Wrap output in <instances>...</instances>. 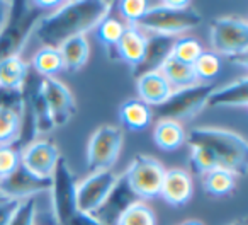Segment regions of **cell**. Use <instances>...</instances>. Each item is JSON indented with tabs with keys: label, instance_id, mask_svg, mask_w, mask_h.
I'll use <instances>...</instances> for the list:
<instances>
[{
	"label": "cell",
	"instance_id": "obj_28",
	"mask_svg": "<svg viewBox=\"0 0 248 225\" xmlns=\"http://www.w3.org/2000/svg\"><path fill=\"white\" fill-rule=\"evenodd\" d=\"M116 225H156V217L145 201L138 200L123 211Z\"/></svg>",
	"mask_w": 248,
	"mask_h": 225
},
{
	"label": "cell",
	"instance_id": "obj_25",
	"mask_svg": "<svg viewBox=\"0 0 248 225\" xmlns=\"http://www.w3.org/2000/svg\"><path fill=\"white\" fill-rule=\"evenodd\" d=\"M32 70L43 79H49L55 77L63 70V58L60 48H53V46H43L41 50L36 52L32 56Z\"/></svg>",
	"mask_w": 248,
	"mask_h": 225
},
{
	"label": "cell",
	"instance_id": "obj_22",
	"mask_svg": "<svg viewBox=\"0 0 248 225\" xmlns=\"http://www.w3.org/2000/svg\"><path fill=\"white\" fill-rule=\"evenodd\" d=\"M153 140L165 152H173L180 149L186 142V132L182 125L172 120H160L153 130Z\"/></svg>",
	"mask_w": 248,
	"mask_h": 225
},
{
	"label": "cell",
	"instance_id": "obj_26",
	"mask_svg": "<svg viewBox=\"0 0 248 225\" xmlns=\"http://www.w3.org/2000/svg\"><path fill=\"white\" fill-rule=\"evenodd\" d=\"M236 174L231 171L217 167L202 176V188L213 196H226L236 188Z\"/></svg>",
	"mask_w": 248,
	"mask_h": 225
},
{
	"label": "cell",
	"instance_id": "obj_36",
	"mask_svg": "<svg viewBox=\"0 0 248 225\" xmlns=\"http://www.w3.org/2000/svg\"><path fill=\"white\" fill-rule=\"evenodd\" d=\"M21 200H16V198H9L4 203H0V225H7L11 222L12 215L16 213Z\"/></svg>",
	"mask_w": 248,
	"mask_h": 225
},
{
	"label": "cell",
	"instance_id": "obj_23",
	"mask_svg": "<svg viewBox=\"0 0 248 225\" xmlns=\"http://www.w3.org/2000/svg\"><path fill=\"white\" fill-rule=\"evenodd\" d=\"M160 72L162 75L167 79V82L170 84V87H177V89H184V87H190L199 84L196 77V72H194L192 65H187V63L179 62L177 58L170 56V58L165 60L162 67H160Z\"/></svg>",
	"mask_w": 248,
	"mask_h": 225
},
{
	"label": "cell",
	"instance_id": "obj_41",
	"mask_svg": "<svg viewBox=\"0 0 248 225\" xmlns=\"http://www.w3.org/2000/svg\"><path fill=\"white\" fill-rule=\"evenodd\" d=\"M5 200H9V198H7V196H4V194H0V203H4Z\"/></svg>",
	"mask_w": 248,
	"mask_h": 225
},
{
	"label": "cell",
	"instance_id": "obj_7",
	"mask_svg": "<svg viewBox=\"0 0 248 225\" xmlns=\"http://www.w3.org/2000/svg\"><path fill=\"white\" fill-rule=\"evenodd\" d=\"M211 46L217 56L234 58L248 55V22L241 17H217L211 21Z\"/></svg>",
	"mask_w": 248,
	"mask_h": 225
},
{
	"label": "cell",
	"instance_id": "obj_30",
	"mask_svg": "<svg viewBox=\"0 0 248 225\" xmlns=\"http://www.w3.org/2000/svg\"><path fill=\"white\" fill-rule=\"evenodd\" d=\"M192 67H194V72H196L197 80H206L207 84L219 73L221 60L214 52H202L199 55V58L194 62Z\"/></svg>",
	"mask_w": 248,
	"mask_h": 225
},
{
	"label": "cell",
	"instance_id": "obj_14",
	"mask_svg": "<svg viewBox=\"0 0 248 225\" xmlns=\"http://www.w3.org/2000/svg\"><path fill=\"white\" fill-rule=\"evenodd\" d=\"M138 200L140 198L133 193V190L129 188L128 181H126V177L123 174V176H117V181L112 190H110V193L107 194L104 203L92 215L102 225H116L117 218L123 215V211Z\"/></svg>",
	"mask_w": 248,
	"mask_h": 225
},
{
	"label": "cell",
	"instance_id": "obj_42",
	"mask_svg": "<svg viewBox=\"0 0 248 225\" xmlns=\"http://www.w3.org/2000/svg\"><path fill=\"white\" fill-rule=\"evenodd\" d=\"M0 194H2V193H0Z\"/></svg>",
	"mask_w": 248,
	"mask_h": 225
},
{
	"label": "cell",
	"instance_id": "obj_12",
	"mask_svg": "<svg viewBox=\"0 0 248 225\" xmlns=\"http://www.w3.org/2000/svg\"><path fill=\"white\" fill-rule=\"evenodd\" d=\"M49 190H51V177H39L29 173L24 166H19L12 174L0 179V193L16 200L34 198L36 194L46 193Z\"/></svg>",
	"mask_w": 248,
	"mask_h": 225
},
{
	"label": "cell",
	"instance_id": "obj_6",
	"mask_svg": "<svg viewBox=\"0 0 248 225\" xmlns=\"http://www.w3.org/2000/svg\"><path fill=\"white\" fill-rule=\"evenodd\" d=\"M51 205L56 225H66L78 211L77 207V183L65 157L60 156L51 174Z\"/></svg>",
	"mask_w": 248,
	"mask_h": 225
},
{
	"label": "cell",
	"instance_id": "obj_1",
	"mask_svg": "<svg viewBox=\"0 0 248 225\" xmlns=\"http://www.w3.org/2000/svg\"><path fill=\"white\" fill-rule=\"evenodd\" d=\"M112 2L107 0H78L63 2L55 12L46 14L36 24L34 33L45 46L60 48L73 36H85L109 16Z\"/></svg>",
	"mask_w": 248,
	"mask_h": 225
},
{
	"label": "cell",
	"instance_id": "obj_13",
	"mask_svg": "<svg viewBox=\"0 0 248 225\" xmlns=\"http://www.w3.org/2000/svg\"><path fill=\"white\" fill-rule=\"evenodd\" d=\"M58 159V147L51 140H36L21 150V166L39 177H51Z\"/></svg>",
	"mask_w": 248,
	"mask_h": 225
},
{
	"label": "cell",
	"instance_id": "obj_9",
	"mask_svg": "<svg viewBox=\"0 0 248 225\" xmlns=\"http://www.w3.org/2000/svg\"><path fill=\"white\" fill-rule=\"evenodd\" d=\"M123 149V132L117 126L104 125L93 132L87 147V167L92 173L109 171Z\"/></svg>",
	"mask_w": 248,
	"mask_h": 225
},
{
	"label": "cell",
	"instance_id": "obj_2",
	"mask_svg": "<svg viewBox=\"0 0 248 225\" xmlns=\"http://www.w3.org/2000/svg\"><path fill=\"white\" fill-rule=\"evenodd\" d=\"M186 140L190 147L209 150L221 169L245 176L248 171V145L241 135L223 128H192Z\"/></svg>",
	"mask_w": 248,
	"mask_h": 225
},
{
	"label": "cell",
	"instance_id": "obj_37",
	"mask_svg": "<svg viewBox=\"0 0 248 225\" xmlns=\"http://www.w3.org/2000/svg\"><path fill=\"white\" fill-rule=\"evenodd\" d=\"M66 225H102L99 220H97L93 215L90 213H83V211H77L75 215H73L72 218L68 220V224Z\"/></svg>",
	"mask_w": 248,
	"mask_h": 225
},
{
	"label": "cell",
	"instance_id": "obj_21",
	"mask_svg": "<svg viewBox=\"0 0 248 225\" xmlns=\"http://www.w3.org/2000/svg\"><path fill=\"white\" fill-rule=\"evenodd\" d=\"M63 58V70L77 72L87 63L90 56V46L85 36H73L60 46Z\"/></svg>",
	"mask_w": 248,
	"mask_h": 225
},
{
	"label": "cell",
	"instance_id": "obj_31",
	"mask_svg": "<svg viewBox=\"0 0 248 225\" xmlns=\"http://www.w3.org/2000/svg\"><path fill=\"white\" fill-rule=\"evenodd\" d=\"M97 39L102 43L106 48H116L117 41H119L121 35L124 31V24L116 17H109L107 16L102 22L95 28Z\"/></svg>",
	"mask_w": 248,
	"mask_h": 225
},
{
	"label": "cell",
	"instance_id": "obj_38",
	"mask_svg": "<svg viewBox=\"0 0 248 225\" xmlns=\"http://www.w3.org/2000/svg\"><path fill=\"white\" fill-rule=\"evenodd\" d=\"M11 4L12 2H0V31L4 29L9 14H11Z\"/></svg>",
	"mask_w": 248,
	"mask_h": 225
},
{
	"label": "cell",
	"instance_id": "obj_32",
	"mask_svg": "<svg viewBox=\"0 0 248 225\" xmlns=\"http://www.w3.org/2000/svg\"><path fill=\"white\" fill-rule=\"evenodd\" d=\"M190 149H192V152H190V157H189V164L194 174L204 176V174L211 173V171L219 167V162H217L216 157H214L209 150L202 149V147H190Z\"/></svg>",
	"mask_w": 248,
	"mask_h": 225
},
{
	"label": "cell",
	"instance_id": "obj_18",
	"mask_svg": "<svg viewBox=\"0 0 248 225\" xmlns=\"http://www.w3.org/2000/svg\"><path fill=\"white\" fill-rule=\"evenodd\" d=\"M136 90L140 94V99L153 107L165 103L167 97L173 92V89L170 87V84L167 82V79L162 75L160 70L136 77Z\"/></svg>",
	"mask_w": 248,
	"mask_h": 225
},
{
	"label": "cell",
	"instance_id": "obj_4",
	"mask_svg": "<svg viewBox=\"0 0 248 225\" xmlns=\"http://www.w3.org/2000/svg\"><path fill=\"white\" fill-rule=\"evenodd\" d=\"M201 21L202 17L192 5L187 9H172L162 4L150 7L135 26L143 33L146 31L152 35H165L175 38L180 33L197 28Z\"/></svg>",
	"mask_w": 248,
	"mask_h": 225
},
{
	"label": "cell",
	"instance_id": "obj_15",
	"mask_svg": "<svg viewBox=\"0 0 248 225\" xmlns=\"http://www.w3.org/2000/svg\"><path fill=\"white\" fill-rule=\"evenodd\" d=\"M194 194V181L192 176L186 169H170L165 173L160 190V196L172 207H184L189 203Z\"/></svg>",
	"mask_w": 248,
	"mask_h": 225
},
{
	"label": "cell",
	"instance_id": "obj_16",
	"mask_svg": "<svg viewBox=\"0 0 248 225\" xmlns=\"http://www.w3.org/2000/svg\"><path fill=\"white\" fill-rule=\"evenodd\" d=\"M173 45H175V38L173 36H165V35L146 36L145 58L135 69V75L140 77L143 73L160 70V67L165 63V60L172 56Z\"/></svg>",
	"mask_w": 248,
	"mask_h": 225
},
{
	"label": "cell",
	"instance_id": "obj_17",
	"mask_svg": "<svg viewBox=\"0 0 248 225\" xmlns=\"http://www.w3.org/2000/svg\"><path fill=\"white\" fill-rule=\"evenodd\" d=\"M146 50V35L136 26L126 24L116 45V52L123 62H126L133 70L143 62Z\"/></svg>",
	"mask_w": 248,
	"mask_h": 225
},
{
	"label": "cell",
	"instance_id": "obj_27",
	"mask_svg": "<svg viewBox=\"0 0 248 225\" xmlns=\"http://www.w3.org/2000/svg\"><path fill=\"white\" fill-rule=\"evenodd\" d=\"M21 130V113L12 107L0 106V147L14 145Z\"/></svg>",
	"mask_w": 248,
	"mask_h": 225
},
{
	"label": "cell",
	"instance_id": "obj_11",
	"mask_svg": "<svg viewBox=\"0 0 248 225\" xmlns=\"http://www.w3.org/2000/svg\"><path fill=\"white\" fill-rule=\"evenodd\" d=\"M41 94L49 109L53 125L63 126L73 118V115L77 113V104L65 84H62L55 77H49V79L41 77Z\"/></svg>",
	"mask_w": 248,
	"mask_h": 225
},
{
	"label": "cell",
	"instance_id": "obj_39",
	"mask_svg": "<svg viewBox=\"0 0 248 225\" xmlns=\"http://www.w3.org/2000/svg\"><path fill=\"white\" fill-rule=\"evenodd\" d=\"M226 225H247V218H238V220H233Z\"/></svg>",
	"mask_w": 248,
	"mask_h": 225
},
{
	"label": "cell",
	"instance_id": "obj_5",
	"mask_svg": "<svg viewBox=\"0 0 248 225\" xmlns=\"http://www.w3.org/2000/svg\"><path fill=\"white\" fill-rule=\"evenodd\" d=\"M214 89V84H196L177 89L167 97L165 103L153 107L152 115H156L160 120H172L177 123L182 120H190L207 106V101Z\"/></svg>",
	"mask_w": 248,
	"mask_h": 225
},
{
	"label": "cell",
	"instance_id": "obj_34",
	"mask_svg": "<svg viewBox=\"0 0 248 225\" xmlns=\"http://www.w3.org/2000/svg\"><path fill=\"white\" fill-rule=\"evenodd\" d=\"M7 225H36V198L21 200Z\"/></svg>",
	"mask_w": 248,
	"mask_h": 225
},
{
	"label": "cell",
	"instance_id": "obj_20",
	"mask_svg": "<svg viewBox=\"0 0 248 225\" xmlns=\"http://www.w3.org/2000/svg\"><path fill=\"white\" fill-rule=\"evenodd\" d=\"M119 120L124 128L131 132H143L150 126L153 120L152 107L141 99H129L123 103L119 109Z\"/></svg>",
	"mask_w": 248,
	"mask_h": 225
},
{
	"label": "cell",
	"instance_id": "obj_19",
	"mask_svg": "<svg viewBox=\"0 0 248 225\" xmlns=\"http://www.w3.org/2000/svg\"><path fill=\"white\" fill-rule=\"evenodd\" d=\"M248 104V79L234 80L221 89H214L209 96L207 106L209 107H247Z\"/></svg>",
	"mask_w": 248,
	"mask_h": 225
},
{
	"label": "cell",
	"instance_id": "obj_3",
	"mask_svg": "<svg viewBox=\"0 0 248 225\" xmlns=\"http://www.w3.org/2000/svg\"><path fill=\"white\" fill-rule=\"evenodd\" d=\"M46 12L48 11L39 7L36 2H12L9 19L0 31V65L9 56L19 55L29 35Z\"/></svg>",
	"mask_w": 248,
	"mask_h": 225
},
{
	"label": "cell",
	"instance_id": "obj_40",
	"mask_svg": "<svg viewBox=\"0 0 248 225\" xmlns=\"http://www.w3.org/2000/svg\"><path fill=\"white\" fill-rule=\"evenodd\" d=\"M182 225H204V224L199 220H187V222H184Z\"/></svg>",
	"mask_w": 248,
	"mask_h": 225
},
{
	"label": "cell",
	"instance_id": "obj_24",
	"mask_svg": "<svg viewBox=\"0 0 248 225\" xmlns=\"http://www.w3.org/2000/svg\"><path fill=\"white\" fill-rule=\"evenodd\" d=\"M29 73V67L19 55L9 56L0 65V87L4 89L19 90L26 82Z\"/></svg>",
	"mask_w": 248,
	"mask_h": 225
},
{
	"label": "cell",
	"instance_id": "obj_10",
	"mask_svg": "<svg viewBox=\"0 0 248 225\" xmlns=\"http://www.w3.org/2000/svg\"><path fill=\"white\" fill-rule=\"evenodd\" d=\"M116 181L117 176L109 169L92 173L85 181L77 184V207H78V210L92 215L104 203Z\"/></svg>",
	"mask_w": 248,
	"mask_h": 225
},
{
	"label": "cell",
	"instance_id": "obj_33",
	"mask_svg": "<svg viewBox=\"0 0 248 225\" xmlns=\"http://www.w3.org/2000/svg\"><path fill=\"white\" fill-rule=\"evenodd\" d=\"M117 4H119L121 16L131 26H135L150 9V2H146V0H123Z\"/></svg>",
	"mask_w": 248,
	"mask_h": 225
},
{
	"label": "cell",
	"instance_id": "obj_29",
	"mask_svg": "<svg viewBox=\"0 0 248 225\" xmlns=\"http://www.w3.org/2000/svg\"><path fill=\"white\" fill-rule=\"evenodd\" d=\"M202 52H204L202 45H201L196 38L184 36V38L175 39V45H173V50H172V56L182 63L194 65V62L199 58V55Z\"/></svg>",
	"mask_w": 248,
	"mask_h": 225
},
{
	"label": "cell",
	"instance_id": "obj_8",
	"mask_svg": "<svg viewBox=\"0 0 248 225\" xmlns=\"http://www.w3.org/2000/svg\"><path fill=\"white\" fill-rule=\"evenodd\" d=\"M167 169L162 162L150 156L138 154L131 160L129 167L124 173V177L128 181L133 193L143 200V198H156L160 196L163 177H165Z\"/></svg>",
	"mask_w": 248,
	"mask_h": 225
},
{
	"label": "cell",
	"instance_id": "obj_35",
	"mask_svg": "<svg viewBox=\"0 0 248 225\" xmlns=\"http://www.w3.org/2000/svg\"><path fill=\"white\" fill-rule=\"evenodd\" d=\"M21 166V152L12 145L0 147V179L7 177Z\"/></svg>",
	"mask_w": 248,
	"mask_h": 225
}]
</instances>
